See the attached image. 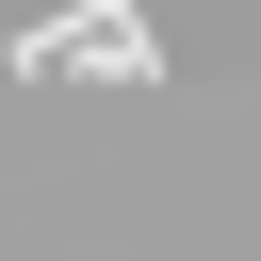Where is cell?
Returning a JSON list of instances; mask_svg holds the SVG:
<instances>
[{
  "instance_id": "6da1fadb",
  "label": "cell",
  "mask_w": 261,
  "mask_h": 261,
  "mask_svg": "<svg viewBox=\"0 0 261 261\" xmlns=\"http://www.w3.org/2000/svg\"><path fill=\"white\" fill-rule=\"evenodd\" d=\"M65 65H114V82H163V33H147L130 0H65V16H33V33H16V82H65Z\"/></svg>"
}]
</instances>
